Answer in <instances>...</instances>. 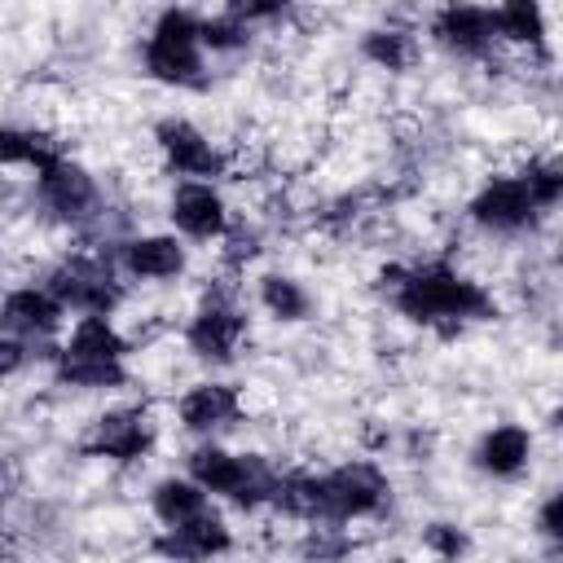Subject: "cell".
I'll return each instance as SVG.
<instances>
[{
	"instance_id": "cell-14",
	"label": "cell",
	"mask_w": 563,
	"mask_h": 563,
	"mask_svg": "<svg viewBox=\"0 0 563 563\" xmlns=\"http://www.w3.org/2000/svg\"><path fill=\"white\" fill-rule=\"evenodd\" d=\"M233 545V532L229 523L207 506L202 515L176 523V528H163V537L154 541V550L163 559H176V563H202V559H216Z\"/></svg>"
},
{
	"instance_id": "cell-20",
	"label": "cell",
	"mask_w": 563,
	"mask_h": 563,
	"mask_svg": "<svg viewBox=\"0 0 563 563\" xmlns=\"http://www.w3.org/2000/svg\"><path fill=\"white\" fill-rule=\"evenodd\" d=\"M62 154V145L35 128H18V123H0V167H44Z\"/></svg>"
},
{
	"instance_id": "cell-6",
	"label": "cell",
	"mask_w": 563,
	"mask_h": 563,
	"mask_svg": "<svg viewBox=\"0 0 563 563\" xmlns=\"http://www.w3.org/2000/svg\"><path fill=\"white\" fill-rule=\"evenodd\" d=\"M35 189H40V202L66 220V224H92L101 216V185L88 167H79L75 158L57 154L53 163H44L35 172Z\"/></svg>"
},
{
	"instance_id": "cell-15",
	"label": "cell",
	"mask_w": 563,
	"mask_h": 563,
	"mask_svg": "<svg viewBox=\"0 0 563 563\" xmlns=\"http://www.w3.org/2000/svg\"><path fill=\"white\" fill-rule=\"evenodd\" d=\"M114 264H119L128 277L167 282V277H180V273H185V242H180L176 233H136V238L119 242Z\"/></svg>"
},
{
	"instance_id": "cell-12",
	"label": "cell",
	"mask_w": 563,
	"mask_h": 563,
	"mask_svg": "<svg viewBox=\"0 0 563 563\" xmlns=\"http://www.w3.org/2000/svg\"><path fill=\"white\" fill-rule=\"evenodd\" d=\"M431 40L453 57H488L497 44L493 13L479 4H444L431 13Z\"/></svg>"
},
{
	"instance_id": "cell-5",
	"label": "cell",
	"mask_w": 563,
	"mask_h": 563,
	"mask_svg": "<svg viewBox=\"0 0 563 563\" xmlns=\"http://www.w3.org/2000/svg\"><path fill=\"white\" fill-rule=\"evenodd\" d=\"M387 501V475L369 462H347L317 475V523L365 519Z\"/></svg>"
},
{
	"instance_id": "cell-23",
	"label": "cell",
	"mask_w": 563,
	"mask_h": 563,
	"mask_svg": "<svg viewBox=\"0 0 563 563\" xmlns=\"http://www.w3.org/2000/svg\"><path fill=\"white\" fill-rule=\"evenodd\" d=\"M361 53L378 70H405L413 62L418 44H413V31H405V26H374L361 35Z\"/></svg>"
},
{
	"instance_id": "cell-16",
	"label": "cell",
	"mask_w": 563,
	"mask_h": 563,
	"mask_svg": "<svg viewBox=\"0 0 563 563\" xmlns=\"http://www.w3.org/2000/svg\"><path fill=\"white\" fill-rule=\"evenodd\" d=\"M238 413H242V396L233 383H198L176 400V418L194 435H216L229 422H238Z\"/></svg>"
},
{
	"instance_id": "cell-2",
	"label": "cell",
	"mask_w": 563,
	"mask_h": 563,
	"mask_svg": "<svg viewBox=\"0 0 563 563\" xmlns=\"http://www.w3.org/2000/svg\"><path fill=\"white\" fill-rule=\"evenodd\" d=\"M185 475L211 497H229L233 506L242 510H255V506H268L273 493H277V479L282 471H273L260 453H229L220 444H198L185 462Z\"/></svg>"
},
{
	"instance_id": "cell-26",
	"label": "cell",
	"mask_w": 563,
	"mask_h": 563,
	"mask_svg": "<svg viewBox=\"0 0 563 563\" xmlns=\"http://www.w3.org/2000/svg\"><path fill=\"white\" fill-rule=\"evenodd\" d=\"M519 180H523V189H528V198H532L537 211L559 207V198H563V163L559 158H528V167L519 172Z\"/></svg>"
},
{
	"instance_id": "cell-29",
	"label": "cell",
	"mask_w": 563,
	"mask_h": 563,
	"mask_svg": "<svg viewBox=\"0 0 563 563\" xmlns=\"http://www.w3.org/2000/svg\"><path fill=\"white\" fill-rule=\"evenodd\" d=\"M22 361H26V343H18V339L0 334V378H4V374H13Z\"/></svg>"
},
{
	"instance_id": "cell-19",
	"label": "cell",
	"mask_w": 563,
	"mask_h": 563,
	"mask_svg": "<svg viewBox=\"0 0 563 563\" xmlns=\"http://www.w3.org/2000/svg\"><path fill=\"white\" fill-rule=\"evenodd\" d=\"M150 510H154V519H158L163 528H176V523H185V519H194V515L207 510V493H202L189 475H167V479L154 484Z\"/></svg>"
},
{
	"instance_id": "cell-3",
	"label": "cell",
	"mask_w": 563,
	"mask_h": 563,
	"mask_svg": "<svg viewBox=\"0 0 563 563\" xmlns=\"http://www.w3.org/2000/svg\"><path fill=\"white\" fill-rule=\"evenodd\" d=\"M202 13L194 9H163L141 44L145 75L172 88H202L207 84V53L198 44Z\"/></svg>"
},
{
	"instance_id": "cell-25",
	"label": "cell",
	"mask_w": 563,
	"mask_h": 563,
	"mask_svg": "<svg viewBox=\"0 0 563 563\" xmlns=\"http://www.w3.org/2000/svg\"><path fill=\"white\" fill-rule=\"evenodd\" d=\"M53 374H57V383L84 387V391H101V387H123L128 383V365L123 361H57Z\"/></svg>"
},
{
	"instance_id": "cell-4",
	"label": "cell",
	"mask_w": 563,
	"mask_h": 563,
	"mask_svg": "<svg viewBox=\"0 0 563 563\" xmlns=\"http://www.w3.org/2000/svg\"><path fill=\"white\" fill-rule=\"evenodd\" d=\"M44 290L66 312H79V317H110L114 303L123 299L119 264L106 260V255H70V260H62L44 277Z\"/></svg>"
},
{
	"instance_id": "cell-21",
	"label": "cell",
	"mask_w": 563,
	"mask_h": 563,
	"mask_svg": "<svg viewBox=\"0 0 563 563\" xmlns=\"http://www.w3.org/2000/svg\"><path fill=\"white\" fill-rule=\"evenodd\" d=\"M255 295H260V308L277 321H308L312 317V295L303 290V282H295L286 273H264Z\"/></svg>"
},
{
	"instance_id": "cell-22",
	"label": "cell",
	"mask_w": 563,
	"mask_h": 563,
	"mask_svg": "<svg viewBox=\"0 0 563 563\" xmlns=\"http://www.w3.org/2000/svg\"><path fill=\"white\" fill-rule=\"evenodd\" d=\"M493 13V35L506 40V44H532L541 48L545 44V9L541 4H497L488 9Z\"/></svg>"
},
{
	"instance_id": "cell-18",
	"label": "cell",
	"mask_w": 563,
	"mask_h": 563,
	"mask_svg": "<svg viewBox=\"0 0 563 563\" xmlns=\"http://www.w3.org/2000/svg\"><path fill=\"white\" fill-rule=\"evenodd\" d=\"M123 356H128V339L114 330L110 317H79L66 343L57 347V361H123Z\"/></svg>"
},
{
	"instance_id": "cell-28",
	"label": "cell",
	"mask_w": 563,
	"mask_h": 563,
	"mask_svg": "<svg viewBox=\"0 0 563 563\" xmlns=\"http://www.w3.org/2000/svg\"><path fill=\"white\" fill-rule=\"evenodd\" d=\"M537 532H541L550 545L563 541V497H559V493H550V497L541 501V510H537Z\"/></svg>"
},
{
	"instance_id": "cell-1",
	"label": "cell",
	"mask_w": 563,
	"mask_h": 563,
	"mask_svg": "<svg viewBox=\"0 0 563 563\" xmlns=\"http://www.w3.org/2000/svg\"><path fill=\"white\" fill-rule=\"evenodd\" d=\"M383 290L391 295L396 312H405L409 321L418 325H440V330H453L462 321H484L493 317V299L479 282L462 277L457 268L449 264H418V268H383Z\"/></svg>"
},
{
	"instance_id": "cell-17",
	"label": "cell",
	"mask_w": 563,
	"mask_h": 563,
	"mask_svg": "<svg viewBox=\"0 0 563 563\" xmlns=\"http://www.w3.org/2000/svg\"><path fill=\"white\" fill-rule=\"evenodd\" d=\"M532 457V431L519 422H497L475 444V466L493 479H515Z\"/></svg>"
},
{
	"instance_id": "cell-11",
	"label": "cell",
	"mask_w": 563,
	"mask_h": 563,
	"mask_svg": "<svg viewBox=\"0 0 563 563\" xmlns=\"http://www.w3.org/2000/svg\"><path fill=\"white\" fill-rule=\"evenodd\" d=\"M62 317H66V308L44 290V282L40 286H18L0 299V334H9L18 343H40V339L57 334Z\"/></svg>"
},
{
	"instance_id": "cell-9",
	"label": "cell",
	"mask_w": 563,
	"mask_h": 563,
	"mask_svg": "<svg viewBox=\"0 0 563 563\" xmlns=\"http://www.w3.org/2000/svg\"><path fill=\"white\" fill-rule=\"evenodd\" d=\"M471 220L479 224V229H488V233H523V229H532V220L541 216L537 207H532V198H528V189H523V180L519 176H488L479 189H475V198H471Z\"/></svg>"
},
{
	"instance_id": "cell-24",
	"label": "cell",
	"mask_w": 563,
	"mask_h": 563,
	"mask_svg": "<svg viewBox=\"0 0 563 563\" xmlns=\"http://www.w3.org/2000/svg\"><path fill=\"white\" fill-rule=\"evenodd\" d=\"M198 44H202V53H238V48L251 44V26L224 4V9H216V13H202V22H198Z\"/></svg>"
},
{
	"instance_id": "cell-13",
	"label": "cell",
	"mask_w": 563,
	"mask_h": 563,
	"mask_svg": "<svg viewBox=\"0 0 563 563\" xmlns=\"http://www.w3.org/2000/svg\"><path fill=\"white\" fill-rule=\"evenodd\" d=\"M154 431H150V413L145 409H110L92 422L84 453L88 457H110V462H136L150 449Z\"/></svg>"
},
{
	"instance_id": "cell-7",
	"label": "cell",
	"mask_w": 563,
	"mask_h": 563,
	"mask_svg": "<svg viewBox=\"0 0 563 563\" xmlns=\"http://www.w3.org/2000/svg\"><path fill=\"white\" fill-rule=\"evenodd\" d=\"M154 145L180 180H211L216 185V176L224 172V158L211 145V136L202 128H194L189 119H180V114H167V119L154 123Z\"/></svg>"
},
{
	"instance_id": "cell-8",
	"label": "cell",
	"mask_w": 563,
	"mask_h": 563,
	"mask_svg": "<svg viewBox=\"0 0 563 563\" xmlns=\"http://www.w3.org/2000/svg\"><path fill=\"white\" fill-rule=\"evenodd\" d=\"M242 339H246V317H242V308H238L233 299H224V295H207V299L198 303V312L189 317V325H185L189 352L202 356V361H216V365L233 361L238 347H242Z\"/></svg>"
},
{
	"instance_id": "cell-10",
	"label": "cell",
	"mask_w": 563,
	"mask_h": 563,
	"mask_svg": "<svg viewBox=\"0 0 563 563\" xmlns=\"http://www.w3.org/2000/svg\"><path fill=\"white\" fill-rule=\"evenodd\" d=\"M167 216H172L176 233L194 238V242H216L229 229V207H224V198L211 180H180L172 189Z\"/></svg>"
},
{
	"instance_id": "cell-27",
	"label": "cell",
	"mask_w": 563,
	"mask_h": 563,
	"mask_svg": "<svg viewBox=\"0 0 563 563\" xmlns=\"http://www.w3.org/2000/svg\"><path fill=\"white\" fill-rule=\"evenodd\" d=\"M422 545H427V550H431L440 563H457V559L466 554V537H462L453 523H427Z\"/></svg>"
}]
</instances>
